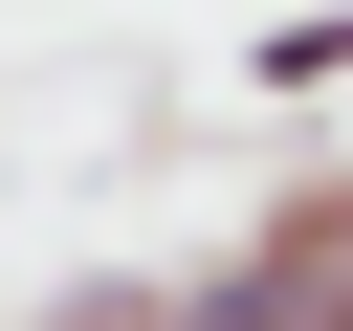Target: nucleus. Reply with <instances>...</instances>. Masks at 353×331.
<instances>
[{"mask_svg":"<svg viewBox=\"0 0 353 331\" xmlns=\"http://www.w3.org/2000/svg\"><path fill=\"white\" fill-rule=\"evenodd\" d=\"M243 265H265V287H287V309H309V287H331V265H353V154H309V177H287V199H265V221H243Z\"/></svg>","mask_w":353,"mask_h":331,"instance_id":"f257e3e1","label":"nucleus"},{"mask_svg":"<svg viewBox=\"0 0 353 331\" xmlns=\"http://www.w3.org/2000/svg\"><path fill=\"white\" fill-rule=\"evenodd\" d=\"M0 331H176V287H154V265H66V287H22Z\"/></svg>","mask_w":353,"mask_h":331,"instance_id":"f03ea898","label":"nucleus"},{"mask_svg":"<svg viewBox=\"0 0 353 331\" xmlns=\"http://www.w3.org/2000/svg\"><path fill=\"white\" fill-rule=\"evenodd\" d=\"M243 88H287V110H309V88H353V0H287V22L243 44Z\"/></svg>","mask_w":353,"mask_h":331,"instance_id":"7ed1b4c3","label":"nucleus"},{"mask_svg":"<svg viewBox=\"0 0 353 331\" xmlns=\"http://www.w3.org/2000/svg\"><path fill=\"white\" fill-rule=\"evenodd\" d=\"M154 287H176V331H309V309H287L243 243H221V265H154Z\"/></svg>","mask_w":353,"mask_h":331,"instance_id":"20e7f679","label":"nucleus"},{"mask_svg":"<svg viewBox=\"0 0 353 331\" xmlns=\"http://www.w3.org/2000/svg\"><path fill=\"white\" fill-rule=\"evenodd\" d=\"M309 331H353V265H331V287H309Z\"/></svg>","mask_w":353,"mask_h":331,"instance_id":"39448f33","label":"nucleus"}]
</instances>
